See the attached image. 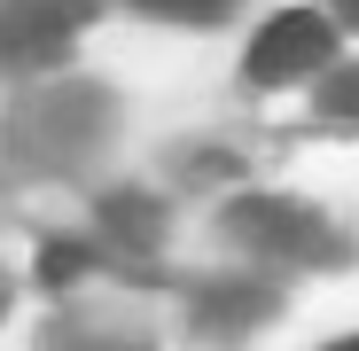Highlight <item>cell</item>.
Segmentation results:
<instances>
[{
	"label": "cell",
	"instance_id": "6da1fadb",
	"mask_svg": "<svg viewBox=\"0 0 359 351\" xmlns=\"http://www.w3.org/2000/svg\"><path fill=\"white\" fill-rule=\"evenodd\" d=\"M336 55V39H328V16H313V8H289V16H273L258 39H250V86H289V78H305V71H320Z\"/></svg>",
	"mask_w": 359,
	"mask_h": 351
},
{
	"label": "cell",
	"instance_id": "7a4b0ae2",
	"mask_svg": "<svg viewBox=\"0 0 359 351\" xmlns=\"http://www.w3.org/2000/svg\"><path fill=\"white\" fill-rule=\"evenodd\" d=\"M234 234H258L266 250H313V242H320V219L297 211V203H266V195H250V203H234Z\"/></svg>",
	"mask_w": 359,
	"mask_h": 351
},
{
	"label": "cell",
	"instance_id": "3957f363",
	"mask_svg": "<svg viewBox=\"0 0 359 351\" xmlns=\"http://www.w3.org/2000/svg\"><path fill=\"white\" fill-rule=\"evenodd\" d=\"M71 24H79V0H39V8H24L16 16V55H63V39H71Z\"/></svg>",
	"mask_w": 359,
	"mask_h": 351
},
{
	"label": "cell",
	"instance_id": "277c9868",
	"mask_svg": "<svg viewBox=\"0 0 359 351\" xmlns=\"http://www.w3.org/2000/svg\"><path fill=\"white\" fill-rule=\"evenodd\" d=\"M149 16H180V24H219L234 0H141Z\"/></svg>",
	"mask_w": 359,
	"mask_h": 351
},
{
	"label": "cell",
	"instance_id": "5b68a950",
	"mask_svg": "<svg viewBox=\"0 0 359 351\" xmlns=\"http://www.w3.org/2000/svg\"><path fill=\"white\" fill-rule=\"evenodd\" d=\"M320 109H328V117H344V125H359V71H336V78H328V94H320Z\"/></svg>",
	"mask_w": 359,
	"mask_h": 351
},
{
	"label": "cell",
	"instance_id": "8992f818",
	"mask_svg": "<svg viewBox=\"0 0 359 351\" xmlns=\"http://www.w3.org/2000/svg\"><path fill=\"white\" fill-rule=\"evenodd\" d=\"M79 266H86V250H79V242H63V250H47V258H39V273H47V281H71Z\"/></svg>",
	"mask_w": 359,
	"mask_h": 351
},
{
	"label": "cell",
	"instance_id": "52a82bcc",
	"mask_svg": "<svg viewBox=\"0 0 359 351\" xmlns=\"http://www.w3.org/2000/svg\"><path fill=\"white\" fill-rule=\"evenodd\" d=\"M336 16H344V24H359V0H336Z\"/></svg>",
	"mask_w": 359,
	"mask_h": 351
},
{
	"label": "cell",
	"instance_id": "ba28073f",
	"mask_svg": "<svg viewBox=\"0 0 359 351\" xmlns=\"http://www.w3.org/2000/svg\"><path fill=\"white\" fill-rule=\"evenodd\" d=\"M336 351H359V343H336Z\"/></svg>",
	"mask_w": 359,
	"mask_h": 351
}]
</instances>
